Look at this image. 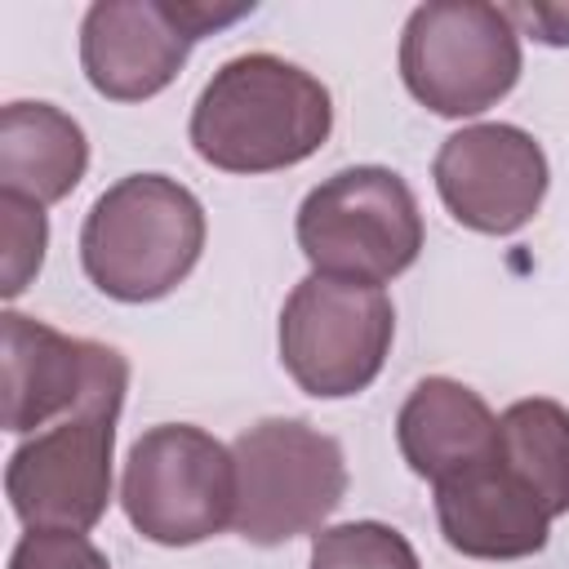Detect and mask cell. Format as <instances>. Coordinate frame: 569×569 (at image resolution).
<instances>
[{
    "label": "cell",
    "mask_w": 569,
    "mask_h": 569,
    "mask_svg": "<svg viewBox=\"0 0 569 569\" xmlns=\"http://www.w3.org/2000/svg\"><path fill=\"white\" fill-rule=\"evenodd\" d=\"M244 13H253L244 0H98L80 22V67L102 98L147 102L173 84L196 40Z\"/></svg>",
    "instance_id": "cell-8"
},
{
    "label": "cell",
    "mask_w": 569,
    "mask_h": 569,
    "mask_svg": "<svg viewBox=\"0 0 569 569\" xmlns=\"http://www.w3.org/2000/svg\"><path fill=\"white\" fill-rule=\"evenodd\" d=\"M0 222H4V284H0V293L4 298H18L36 280L40 262H44L49 218H44L40 204L0 191Z\"/></svg>",
    "instance_id": "cell-17"
},
{
    "label": "cell",
    "mask_w": 569,
    "mask_h": 569,
    "mask_svg": "<svg viewBox=\"0 0 569 569\" xmlns=\"http://www.w3.org/2000/svg\"><path fill=\"white\" fill-rule=\"evenodd\" d=\"M204 249L200 200L164 173H129L107 187L84 227L80 262L98 293L116 302H156L173 293Z\"/></svg>",
    "instance_id": "cell-2"
},
{
    "label": "cell",
    "mask_w": 569,
    "mask_h": 569,
    "mask_svg": "<svg viewBox=\"0 0 569 569\" xmlns=\"http://www.w3.org/2000/svg\"><path fill=\"white\" fill-rule=\"evenodd\" d=\"M298 249L316 276L387 284L422 253V213L409 182L382 164L338 169L298 204Z\"/></svg>",
    "instance_id": "cell-3"
},
{
    "label": "cell",
    "mask_w": 569,
    "mask_h": 569,
    "mask_svg": "<svg viewBox=\"0 0 569 569\" xmlns=\"http://www.w3.org/2000/svg\"><path fill=\"white\" fill-rule=\"evenodd\" d=\"M498 458L556 516H569V409L547 396L516 400L498 413Z\"/></svg>",
    "instance_id": "cell-15"
},
{
    "label": "cell",
    "mask_w": 569,
    "mask_h": 569,
    "mask_svg": "<svg viewBox=\"0 0 569 569\" xmlns=\"http://www.w3.org/2000/svg\"><path fill=\"white\" fill-rule=\"evenodd\" d=\"M311 569H422V565L400 529L382 520H347L316 533Z\"/></svg>",
    "instance_id": "cell-16"
},
{
    "label": "cell",
    "mask_w": 569,
    "mask_h": 569,
    "mask_svg": "<svg viewBox=\"0 0 569 569\" xmlns=\"http://www.w3.org/2000/svg\"><path fill=\"white\" fill-rule=\"evenodd\" d=\"M436 520L445 542L471 560H525L551 533V511L498 458V445L489 458L436 485Z\"/></svg>",
    "instance_id": "cell-12"
},
{
    "label": "cell",
    "mask_w": 569,
    "mask_h": 569,
    "mask_svg": "<svg viewBox=\"0 0 569 569\" xmlns=\"http://www.w3.org/2000/svg\"><path fill=\"white\" fill-rule=\"evenodd\" d=\"M396 307L378 284L307 276L280 311V365L316 400L360 396L387 365Z\"/></svg>",
    "instance_id": "cell-7"
},
{
    "label": "cell",
    "mask_w": 569,
    "mask_h": 569,
    "mask_svg": "<svg viewBox=\"0 0 569 569\" xmlns=\"http://www.w3.org/2000/svg\"><path fill=\"white\" fill-rule=\"evenodd\" d=\"M400 80L436 116H480L520 80V31L498 4H418L400 31Z\"/></svg>",
    "instance_id": "cell-5"
},
{
    "label": "cell",
    "mask_w": 569,
    "mask_h": 569,
    "mask_svg": "<svg viewBox=\"0 0 569 569\" xmlns=\"http://www.w3.org/2000/svg\"><path fill=\"white\" fill-rule=\"evenodd\" d=\"M89 169L84 129L53 102H9L0 111V191L31 204L67 200Z\"/></svg>",
    "instance_id": "cell-14"
},
{
    "label": "cell",
    "mask_w": 569,
    "mask_h": 569,
    "mask_svg": "<svg viewBox=\"0 0 569 569\" xmlns=\"http://www.w3.org/2000/svg\"><path fill=\"white\" fill-rule=\"evenodd\" d=\"M431 178L453 222L480 236H511L542 209L551 169L529 129L498 120L449 133Z\"/></svg>",
    "instance_id": "cell-11"
},
{
    "label": "cell",
    "mask_w": 569,
    "mask_h": 569,
    "mask_svg": "<svg viewBox=\"0 0 569 569\" xmlns=\"http://www.w3.org/2000/svg\"><path fill=\"white\" fill-rule=\"evenodd\" d=\"M333 129L329 89L276 53L222 62L191 107V147L222 173H276L302 164Z\"/></svg>",
    "instance_id": "cell-1"
},
{
    "label": "cell",
    "mask_w": 569,
    "mask_h": 569,
    "mask_svg": "<svg viewBox=\"0 0 569 569\" xmlns=\"http://www.w3.org/2000/svg\"><path fill=\"white\" fill-rule=\"evenodd\" d=\"M4 431H36L84 409H124L129 360L89 338L4 311Z\"/></svg>",
    "instance_id": "cell-10"
},
{
    "label": "cell",
    "mask_w": 569,
    "mask_h": 569,
    "mask_svg": "<svg viewBox=\"0 0 569 569\" xmlns=\"http://www.w3.org/2000/svg\"><path fill=\"white\" fill-rule=\"evenodd\" d=\"M396 445L413 476L440 485L493 453L498 413L453 378H422L396 413Z\"/></svg>",
    "instance_id": "cell-13"
},
{
    "label": "cell",
    "mask_w": 569,
    "mask_h": 569,
    "mask_svg": "<svg viewBox=\"0 0 569 569\" xmlns=\"http://www.w3.org/2000/svg\"><path fill=\"white\" fill-rule=\"evenodd\" d=\"M120 507L160 547H196L236 520V453L191 422L142 431L124 458Z\"/></svg>",
    "instance_id": "cell-6"
},
{
    "label": "cell",
    "mask_w": 569,
    "mask_h": 569,
    "mask_svg": "<svg viewBox=\"0 0 569 569\" xmlns=\"http://www.w3.org/2000/svg\"><path fill=\"white\" fill-rule=\"evenodd\" d=\"M9 569H111V560L84 533L27 529L9 556Z\"/></svg>",
    "instance_id": "cell-18"
},
{
    "label": "cell",
    "mask_w": 569,
    "mask_h": 569,
    "mask_svg": "<svg viewBox=\"0 0 569 569\" xmlns=\"http://www.w3.org/2000/svg\"><path fill=\"white\" fill-rule=\"evenodd\" d=\"M507 18L520 36L565 49L569 44V4H507Z\"/></svg>",
    "instance_id": "cell-19"
},
{
    "label": "cell",
    "mask_w": 569,
    "mask_h": 569,
    "mask_svg": "<svg viewBox=\"0 0 569 569\" xmlns=\"http://www.w3.org/2000/svg\"><path fill=\"white\" fill-rule=\"evenodd\" d=\"M236 453V520L253 547H280L316 533L347 493L342 445L302 418H262L231 445Z\"/></svg>",
    "instance_id": "cell-4"
},
{
    "label": "cell",
    "mask_w": 569,
    "mask_h": 569,
    "mask_svg": "<svg viewBox=\"0 0 569 569\" xmlns=\"http://www.w3.org/2000/svg\"><path fill=\"white\" fill-rule=\"evenodd\" d=\"M116 418L120 409H84L9 453L4 498L27 529L89 533L107 516Z\"/></svg>",
    "instance_id": "cell-9"
}]
</instances>
